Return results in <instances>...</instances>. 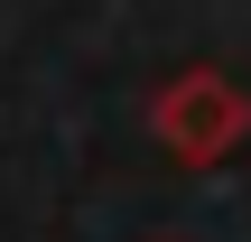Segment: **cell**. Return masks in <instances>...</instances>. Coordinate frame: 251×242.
I'll use <instances>...</instances> for the list:
<instances>
[{"mask_svg": "<svg viewBox=\"0 0 251 242\" xmlns=\"http://www.w3.org/2000/svg\"><path fill=\"white\" fill-rule=\"evenodd\" d=\"M242 131H251V103L214 75V65H196V75H177V84L158 93V140H168L186 168H214Z\"/></svg>", "mask_w": 251, "mask_h": 242, "instance_id": "6da1fadb", "label": "cell"}]
</instances>
